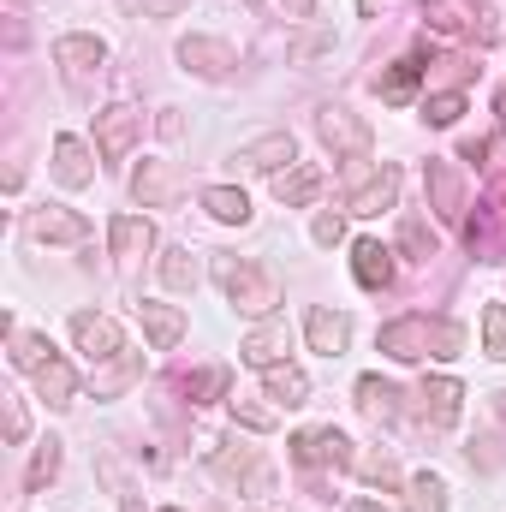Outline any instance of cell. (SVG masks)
<instances>
[{
    "instance_id": "c3c4849f",
    "label": "cell",
    "mask_w": 506,
    "mask_h": 512,
    "mask_svg": "<svg viewBox=\"0 0 506 512\" xmlns=\"http://www.w3.org/2000/svg\"><path fill=\"white\" fill-rule=\"evenodd\" d=\"M376 6H381V0H358V12H364V18H376Z\"/></svg>"
},
{
    "instance_id": "f1b7e54d",
    "label": "cell",
    "mask_w": 506,
    "mask_h": 512,
    "mask_svg": "<svg viewBox=\"0 0 506 512\" xmlns=\"http://www.w3.org/2000/svg\"><path fill=\"white\" fill-rule=\"evenodd\" d=\"M36 387H42V399H48V405H72V393H78V376H72L60 358H48V364L36 370Z\"/></svg>"
},
{
    "instance_id": "603a6c76",
    "label": "cell",
    "mask_w": 506,
    "mask_h": 512,
    "mask_svg": "<svg viewBox=\"0 0 506 512\" xmlns=\"http://www.w3.org/2000/svg\"><path fill=\"white\" fill-rule=\"evenodd\" d=\"M262 387H268V399H280V405H304V399H310V376H304L298 364L262 370Z\"/></svg>"
},
{
    "instance_id": "836d02e7",
    "label": "cell",
    "mask_w": 506,
    "mask_h": 512,
    "mask_svg": "<svg viewBox=\"0 0 506 512\" xmlns=\"http://www.w3.org/2000/svg\"><path fill=\"white\" fill-rule=\"evenodd\" d=\"M459 114H465V96H459V90H441V96L423 102V120H429V126H453Z\"/></svg>"
},
{
    "instance_id": "5bb4252c",
    "label": "cell",
    "mask_w": 506,
    "mask_h": 512,
    "mask_svg": "<svg viewBox=\"0 0 506 512\" xmlns=\"http://www.w3.org/2000/svg\"><path fill=\"white\" fill-rule=\"evenodd\" d=\"M298 155V143H292V131H268V137H256L239 149V161L251 167V173H274V167H286Z\"/></svg>"
},
{
    "instance_id": "7402d4cb",
    "label": "cell",
    "mask_w": 506,
    "mask_h": 512,
    "mask_svg": "<svg viewBox=\"0 0 506 512\" xmlns=\"http://www.w3.org/2000/svg\"><path fill=\"white\" fill-rule=\"evenodd\" d=\"M239 358H245L251 370H274V364L286 358V328H274V322H268V328H256L251 340L239 346Z\"/></svg>"
},
{
    "instance_id": "6da1fadb",
    "label": "cell",
    "mask_w": 506,
    "mask_h": 512,
    "mask_svg": "<svg viewBox=\"0 0 506 512\" xmlns=\"http://www.w3.org/2000/svg\"><path fill=\"white\" fill-rule=\"evenodd\" d=\"M381 352L399 358V364H417V358H459L465 352V328L447 322V316H399L381 328Z\"/></svg>"
},
{
    "instance_id": "681fc988",
    "label": "cell",
    "mask_w": 506,
    "mask_h": 512,
    "mask_svg": "<svg viewBox=\"0 0 506 512\" xmlns=\"http://www.w3.org/2000/svg\"><path fill=\"white\" fill-rule=\"evenodd\" d=\"M120 512H143V507H137V501H126V507H120Z\"/></svg>"
},
{
    "instance_id": "9a60e30c",
    "label": "cell",
    "mask_w": 506,
    "mask_h": 512,
    "mask_svg": "<svg viewBox=\"0 0 506 512\" xmlns=\"http://www.w3.org/2000/svg\"><path fill=\"white\" fill-rule=\"evenodd\" d=\"M137 316H143V334H149L155 352L179 346V334H185V310L179 304H137Z\"/></svg>"
},
{
    "instance_id": "1f68e13d",
    "label": "cell",
    "mask_w": 506,
    "mask_h": 512,
    "mask_svg": "<svg viewBox=\"0 0 506 512\" xmlns=\"http://www.w3.org/2000/svg\"><path fill=\"white\" fill-rule=\"evenodd\" d=\"M328 48H334V30H328V24H310V30L292 36L286 54H292V60H316V54H328Z\"/></svg>"
},
{
    "instance_id": "8d00e7d4",
    "label": "cell",
    "mask_w": 506,
    "mask_h": 512,
    "mask_svg": "<svg viewBox=\"0 0 506 512\" xmlns=\"http://www.w3.org/2000/svg\"><path fill=\"white\" fill-rule=\"evenodd\" d=\"M358 477H364V483H381V489H393V483H399V471H393V459H387V453L358 459Z\"/></svg>"
},
{
    "instance_id": "b9f144b4",
    "label": "cell",
    "mask_w": 506,
    "mask_h": 512,
    "mask_svg": "<svg viewBox=\"0 0 506 512\" xmlns=\"http://www.w3.org/2000/svg\"><path fill=\"white\" fill-rule=\"evenodd\" d=\"M24 429H30V417H24V399H12V393H6V441H24Z\"/></svg>"
},
{
    "instance_id": "8992f818",
    "label": "cell",
    "mask_w": 506,
    "mask_h": 512,
    "mask_svg": "<svg viewBox=\"0 0 506 512\" xmlns=\"http://www.w3.org/2000/svg\"><path fill=\"white\" fill-rule=\"evenodd\" d=\"M292 459H298L304 471H316V465H358V459H352V441H346L340 429H298V435H292Z\"/></svg>"
},
{
    "instance_id": "44dd1931",
    "label": "cell",
    "mask_w": 506,
    "mask_h": 512,
    "mask_svg": "<svg viewBox=\"0 0 506 512\" xmlns=\"http://www.w3.org/2000/svg\"><path fill=\"white\" fill-rule=\"evenodd\" d=\"M54 60H60L66 72H90V66L108 60V48H102V36H60V42H54Z\"/></svg>"
},
{
    "instance_id": "d590c367",
    "label": "cell",
    "mask_w": 506,
    "mask_h": 512,
    "mask_svg": "<svg viewBox=\"0 0 506 512\" xmlns=\"http://www.w3.org/2000/svg\"><path fill=\"white\" fill-rule=\"evenodd\" d=\"M483 346H489V358L506 364V304H489L483 310Z\"/></svg>"
},
{
    "instance_id": "5b68a950",
    "label": "cell",
    "mask_w": 506,
    "mask_h": 512,
    "mask_svg": "<svg viewBox=\"0 0 506 512\" xmlns=\"http://www.w3.org/2000/svg\"><path fill=\"white\" fill-rule=\"evenodd\" d=\"M316 131H322V143H328L334 155H358V161L370 155V126H364L352 108H340V102L316 114Z\"/></svg>"
},
{
    "instance_id": "7c38bea8",
    "label": "cell",
    "mask_w": 506,
    "mask_h": 512,
    "mask_svg": "<svg viewBox=\"0 0 506 512\" xmlns=\"http://www.w3.org/2000/svg\"><path fill=\"white\" fill-rule=\"evenodd\" d=\"M304 334H310L316 352L340 358V352L352 346V316H346V310H310V316H304Z\"/></svg>"
},
{
    "instance_id": "7dc6e473",
    "label": "cell",
    "mask_w": 506,
    "mask_h": 512,
    "mask_svg": "<svg viewBox=\"0 0 506 512\" xmlns=\"http://www.w3.org/2000/svg\"><path fill=\"white\" fill-rule=\"evenodd\" d=\"M346 512H381V507H376V501H352Z\"/></svg>"
},
{
    "instance_id": "4fadbf2b",
    "label": "cell",
    "mask_w": 506,
    "mask_h": 512,
    "mask_svg": "<svg viewBox=\"0 0 506 512\" xmlns=\"http://www.w3.org/2000/svg\"><path fill=\"white\" fill-rule=\"evenodd\" d=\"M54 179H60L66 191H84V185L96 179V167H90V149H84L78 137H54Z\"/></svg>"
},
{
    "instance_id": "bcb514c9",
    "label": "cell",
    "mask_w": 506,
    "mask_h": 512,
    "mask_svg": "<svg viewBox=\"0 0 506 512\" xmlns=\"http://www.w3.org/2000/svg\"><path fill=\"white\" fill-rule=\"evenodd\" d=\"M179 131H185V120H179V114L167 108V114H161V137H179Z\"/></svg>"
},
{
    "instance_id": "30bf717a",
    "label": "cell",
    "mask_w": 506,
    "mask_h": 512,
    "mask_svg": "<svg viewBox=\"0 0 506 512\" xmlns=\"http://www.w3.org/2000/svg\"><path fill=\"white\" fill-rule=\"evenodd\" d=\"M131 197H137L143 209H167V203L179 197V173H173L167 161H143V167L131 173Z\"/></svg>"
},
{
    "instance_id": "4dcf8cb0",
    "label": "cell",
    "mask_w": 506,
    "mask_h": 512,
    "mask_svg": "<svg viewBox=\"0 0 506 512\" xmlns=\"http://www.w3.org/2000/svg\"><path fill=\"white\" fill-rule=\"evenodd\" d=\"M48 358H54V346H48L42 334H12V364H18V370H30V376H36Z\"/></svg>"
},
{
    "instance_id": "ee69618b",
    "label": "cell",
    "mask_w": 506,
    "mask_h": 512,
    "mask_svg": "<svg viewBox=\"0 0 506 512\" xmlns=\"http://www.w3.org/2000/svg\"><path fill=\"white\" fill-rule=\"evenodd\" d=\"M471 36H477V42H495V36H501V24H495V12H489V6H477V12H471Z\"/></svg>"
},
{
    "instance_id": "8fae6325",
    "label": "cell",
    "mask_w": 506,
    "mask_h": 512,
    "mask_svg": "<svg viewBox=\"0 0 506 512\" xmlns=\"http://www.w3.org/2000/svg\"><path fill=\"white\" fill-rule=\"evenodd\" d=\"M429 209L441 215V221H459L465 215V185H459V173H453V161H429Z\"/></svg>"
},
{
    "instance_id": "484cf974",
    "label": "cell",
    "mask_w": 506,
    "mask_h": 512,
    "mask_svg": "<svg viewBox=\"0 0 506 512\" xmlns=\"http://www.w3.org/2000/svg\"><path fill=\"white\" fill-rule=\"evenodd\" d=\"M203 209H209L215 221H239V227L251 221V197L233 191V185H209V191H203Z\"/></svg>"
},
{
    "instance_id": "4316f807",
    "label": "cell",
    "mask_w": 506,
    "mask_h": 512,
    "mask_svg": "<svg viewBox=\"0 0 506 512\" xmlns=\"http://www.w3.org/2000/svg\"><path fill=\"white\" fill-rule=\"evenodd\" d=\"M358 405H364L376 423H393V417H399V387H387L381 376H364V382H358Z\"/></svg>"
},
{
    "instance_id": "e575fe53",
    "label": "cell",
    "mask_w": 506,
    "mask_h": 512,
    "mask_svg": "<svg viewBox=\"0 0 506 512\" xmlns=\"http://www.w3.org/2000/svg\"><path fill=\"white\" fill-rule=\"evenodd\" d=\"M54 471H60V441H42L36 459H30V477H24V483H30V489H48Z\"/></svg>"
},
{
    "instance_id": "52a82bcc",
    "label": "cell",
    "mask_w": 506,
    "mask_h": 512,
    "mask_svg": "<svg viewBox=\"0 0 506 512\" xmlns=\"http://www.w3.org/2000/svg\"><path fill=\"white\" fill-rule=\"evenodd\" d=\"M137 126H143V114H137V108H126V102L102 108V114H96V149H102L108 161H126L131 143H137Z\"/></svg>"
},
{
    "instance_id": "d6a6232c",
    "label": "cell",
    "mask_w": 506,
    "mask_h": 512,
    "mask_svg": "<svg viewBox=\"0 0 506 512\" xmlns=\"http://www.w3.org/2000/svg\"><path fill=\"white\" fill-rule=\"evenodd\" d=\"M399 245L417 256V262H429V256L441 251V245H435V233H429V227H423L417 215H405V227H399Z\"/></svg>"
},
{
    "instance_id": "ffe728a7",
    "label": "cell",
    "mask_w": 506,
    "mask_h": 512,
    "mask_svg": "<svg viewBox=\"0 0 506 512\" xmlns=\"http://www.w3.org/2000/svg\"><path fill=\"white\" fill-rule=\"evenodd\" d=\"M143 376V358L137 352H120V358H108L102 370H96V399H120L131 382Z\"/></svg>"
},
{
    "instance_id": "f907efd6",
    "label": "cell",
    "mask_w": 506,
    "mask_h": 512,
    "mask_svg": "<svg viewBox=\"0 0 506 512\" xmlns=\"http://www.w3.org/2000/svg\"><path fill=\"white\" fill-rule=\"evenodd\" d=\"M501 114H506V96H501Z\"/></svg>"
},
{
    "instance_id": "d6986e66",
    "label": "cell",
    "mask_w": 506,
    "mask_h": 512,
    "mask_svg": "<svg viewBox=\"0 0 506 512\" xmlns=\"http://www.w3.org/2000/svg\"><path fill=\"white\" fill-rule=\"evenodd\" d=\"M274 197H280L286 209L316 203V197H322V167H292V173H280V179H274Z\"/></svg>"
},
{
    "instance_id": "ba28073f",
    "label": "cell",
    "mask_w": 506,
    "mask_h": 512,
    "mask_svg": "<svg viewBox=\"0 0 506 512\" xmlns=\"http://www.w3.org/2000/svg\"><path fill=\"white\" fill-rule=\"evenodd\" d=\"M24 233L36 239V245H84L90 239V221L84 215H72V209H36L30 221H24Z\"/></svg>"
},
{
    "instance_id": "d4e9b609",
    "label": "cell",
    "mask_w": 506,
    "mask_h": 512,
    "mask_svg": "<svg viewBox=\"0 0 506 512\" xmlns=\"http://www.w3.org/2000/svg\"><path fill=\"white\" fill-rule=\"evenodd\" d=\"M417 72H423L417 60H399V66H387V72L376 78L381 102H387V108H405V102H411V90H417Z\"/></svg>"
},
{
    "instance_id": "3957f363",
    "label": "cell",
    "mask_w": 506,
    "mask_h": 512,
    "mask_svg": "<svg viewBox=\"0 0 506 512\" xmlns=\"http://www.w3.org/2000/svg\"><path fill=\"white\" fill-rule=\"evenodd\" d=\"M209 465H215L221 477H245V495H251V501H268V495H274V471L262 465V453L245 447L239 435H233V441H221V447L209 453Z\"/></svg>"
},
{
    "instance_id": "7bdbcfd3",
    "label": "cell",
    "mask_w": 506,
    "mask_h": 512,
    "mask_svg": "<svg viewBox=\"0 0 506 512\" xmlns=\"http://www.w3.org/2000/svg\"><path fill=\"white\" fill-rule=\"evenodd\" d=\"M233 417H239L245 429H274V411H262V405H239V399H233Z\"/></svg>"
},
{
    "instance_id": "74e56055",
    "label": "cell",
    "mask_w": 506,
    "mask_h": 512,
    "mask_svg": "<svg viewBox=\"0 0 506 512\" xmlns=\"http://www.w3.org/2000/svg\"><path fill=\"white\" fill-rule=\"evenodd\" d=\"M185 393H191V399H221V393H227V370H203V376H185Z\"/></svg>"
},
{
    "instance_id": "e0dca14e",
    "label": "cell",
    "mask_w": 506,
    "mask_h": 512,
    "mask_svg": "<svg viewBox=\"0 0 506 512\" xmlns=\"http://www.w3.org/2000/svg\"><path fill=\"white\" fill-rule=\"evenodd\" d=\"M417 399H423V417L447 429V423L459 417V399H465V387L453 382V376H435V382H423V393H417Z\"/></svg>"
},
{
    "instance_id": "f6af8a7d",
    "label": "cell",
    "mask_w": 506,
    "mask_h": 512,
    "mask_svg": "<svg viewBox=\"0 0 506 512\" xmlns=\"http://www.w3.org/2000/svg\"><path fill=\"white\" fill-rule=\"evenodd\" d=\"M280 6H286V18H310L316 12V0H280Z\"/></svg>"
},
{
    "instance_id": "ac0fdd59",
    "label": "cell",
    "mask_w": 506,
    "mask_h": 512,
    "mask_svg": "<svg viewBox=\"0 0 506 512\" xmlns=\"http://www.w3.org/2000/svg\"><path fill=\"white\" fill-rule=\"evenodd\" d=\"M393 197H399V167H381L370 185H358V191H352V203H346V209H352V215H381V209H393Z\"/></svg>"
},
{
    "instance_id": "f35d334b",
    "label": "cell",
    "mask_w": 506,
    "mask_h": 512,
    "mask_svg": "<svg viewBox=\"0 0 506 512\" xmlns=\"http://www.w3.org/2000/svg\"><path fill=\"white\" fill-rule=\"evenodd\" d=\"M191 0H126V12H137V18H179Z\"/></svg>"
},
{
    "instance_id": "816d5d0a",
    "label": "cell",
    "mask_w": 506,
    "mask_h": 512,
    "mask_svg": "<svg viewBox=\"0 0 506 512\" xmlns=\"http://www.w3.org/2000/svg\"><path fill=\"white\" fill-rule=\"evenodd\" d=\"M167 512H179V507H167Z\"/></svg>"
},
{
    "instance_id": "ab89813d",
    "label": "cell",
    "mask_w": 506,
    "mask_h": 512,
    "mask_svg": "<svg viewBox=\"0 0 506 512\" xmlns=\"http://www.w3.org/2000/svg\"><path fill=\"white\" fill-rule=\"evenodd\" d=\"M429 24L453 36V30H471V12H465V6H429Z\"/></svg>"
},
{
    "instance_id": "60d3db41",
    "label": "cell",
    "mask_w": 506,
    "mask_h": 512,
    "mask_svg": "<svg viewBox=\"0 0 506 512\" xmlns=\"http://www.w3.org/2000/svg\"><path fill=\"white\" fill-rule=\"evenodd\" d=\"M310 239H316V245H340V239H346V221H340V215H316Z\"/></svg>"
},
{
    "instance_id": "f546056e",
    "label": "cell",
    "mask_w": 506,
    "mask_h": 512,
    "mask_svg": "<svg viewBox=\"0 0 506 512\" xmlns=\"http://www.w3.org/2000/svg\"><path fill=\"white\" fill-rule=\"evenodd\" d=\"M197 280H203V268H197V256L191 251H167L161 256V286H173V292H197Z\"/></svg>"
},
{
    "instance_id": "277c9868",
    "label": "cell",
    "mask_w": 506,
    "mask_h": 512,
    "mask_svg": "<svg viewBox=\"0 0 506 512\" xmlns=\"http://www.w3.org/2000/svg\"><path fill=\"white\" fill-rule=\"evenodd\" d=\"M72 340H78V352H84L90 364H108V358L126 352L120 322H114V316H96V310H78V316H72Z\"/></svg>"
},
{
    "instance_id": "7a4b0ae2",
    "label": "cell",
    "mask_w": 506,
    "mask_h": 512,
    "mask_svg": "<svg viewBox=\"0 0 506 512\" xmlns=\"http://www.w3.org/2000/svg\"><path fill=\"white\" fill-rule=\"evenodd\" d=\"M215 280L227 286L233 310H245V316H274V310H280V280H274L262 262H245V256H215Z\"/></svg>"
},
{
    "instance_id": "9c48e42d",
    "label": "cell",
    "mask_w": 506,
    "mask_h": 512,
    "mask_svg": "<svg viewBox=\"0 0 506 512\" xmlns=\"http://www.w3.org/2000/svg\"><path fill=\"white\" fill-rule=\"evenodd\" d=\"M179 60H185V72H203V78H227V72L239 66L233 48L215 42V36H185V42H179Z\"/></svg>"
},
{
    "instance_id": "2e32d148",
    "label": "cell",
    "mask_w": 506,
    "mask_h": 512,
    "mask_svg": "<svg viewBox=\"0 0 506 512\" xmlns=\"http://www.w3.org/2000/svg\"><path fill=\"white\" fill-rule=\"evenodd\" d=\"M352 274H358L370 292L387 286V280H393V251H387L381 239H358V245H352Z\"/></svg>"
},
{
    "instance_id": "83f0119b",
    "label": "cell",
    "mask_w": 506,
    "mask_h": 512,
    "mask_svg": "<svg viewBox=\"0 0 506 512\" xmlns=\"http://www.w3.org/2000/svg\"><path fill=\"white\" fill-rule=\"evenodd\" d=\"M405 512H447V483H441L435 471L411 477V483H405Z\"/></svg>"
},
{
    "instance_id": "cb8c5ba5",
    "label": "cell",
    "mask_w": 506,
    "mask_h": 512,
    "mask_svg": "<svg viewBox=\"0 0 506 512\" xmlns=\"http://www.w3.org/2000/svg\"><path fill=\"white\" fill-rule=\"evenodd\" d=\"M108 239H114V256H143L149 245H155V227H149L143 215H114Z\"/></svg>"
}]
</instances>
